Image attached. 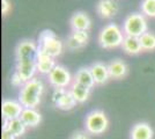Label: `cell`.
Wrapping results in <instances>:
<instances>
[{"mask_svg":"<svg viewBox=\"0 0 155 139\" xmlns=\"http://www.w3.org/2000/svg\"><path fill=\"white\" fill-rule=\"evenodd\" d=\"M44 85L42 80L35 77L20 87L18 101H20L23 108H37L42 101Z\"/></svg>","mask_w":155,"mask_h":139,"instance_id":"cell-1","label":"cell"},{"mask_svg":"<svg viewBox=\"0 0 155 139\" xmlns=\"http://www.w3.org/2000/svg\"><path fill=\"white\" fill-rule=\"evenodd\" d=\"M124 37H125V34L118 25L108 23L98 33L97 42L101 48H103L105 50H112L122 46Z\"/></svg>","mask_w":155,"mask_h":139,"instance_id":"cell-2","label":"cell"},{"mask_svg":"<svg viewBox=\"0 0 155 139\" xmlns=\"http://www.w3.org/2000/svg\"><path fill=\"white\" fill-rule=\"evenodd\" d=\"M37 46H38V52L45 53L54 59L59 57L64 50V43L57 37L54 31L50 29H45L42 33H39Z\"/></svg>","mask_w":155,"mask_h":139,"instance_id":"cell-3","label":"cell"},{"mask_svg":"<svg viewBox=\"0 0 155 139\" xmlns=\"http://www.w3.org/2000/svg\"><path fill=\"white\" fill-rule=\"evenodd\" d=\"M109 127V119L103 110L95 109L87 114L84 118V130L89 134H103Z\"/></svg>","mask_w":155,"mask_h":139,"instance_id":"cell-4","label":"cell"},{"mask_svg":"<svg viewBox=\"0 0 155 139\" xmlns=\"http://www.w3.org/2000/svg\"><path fill=\"white\" fill-rule=\"evenodd\" d=\"M123 31L125 36H132V37H140L142 34L148 31V23L147 19L143 14L140 12L129 14L123 23Z\"/></svg>","mask_w":155,"mask_h":139,"instance_id":"cell-5","label":"cell"},{"mask_svg":"<svg viewBox=\"0 0 155 139\" xmlns=\"http://www.w3.org/2000/svg\"><path fill=\"white\" fill-rule=\"evenodd\" d=\"M48 80L49 84L53 88H66L68 89L73 84V78H72L70 71L64 67L63 65L57 64L54 68L48 74Z\"/></svg>","mask_w":155,"mask_h":139,"instance_id":"cell-6","label":"cell"},{"mask_svg":"<svg viewBox=\"0 0 155 139\" xmlns=\"http://www.w3.org/2000/svg\"><path fill=\"white\" fill-rule=\"evenodd\" d=\"M52 103L56 106V108L64 111H70L78 104L70 89L66 88H54L52 93Z\"/></svg>","mask_w":155,"mask_h":139,"instance_id":"cell-7","label":"cell"},{"mask_svg":"<svg viewBox=\"0 0 155 139\" xmlns=\"http://www.w3.org/2000/svg\"><path fill=\"white\" fill-rule=\"evenodd\" d=\"M38 46L32 40H22L15 48V61L37 60Z\"/></svg>","mask_w":155,"mask_h":139,"instance_id":"cell-8","label":"cell"},{"mask_svg":"<svg viewBox=\"0 0 155 139\" xmlns=\"http://www.w3.org/2000/svg\"><path fill=\"white\" fill-rule=\"evenodd\" d=\"M23 106L20 103V101L11 99H5L1 103V115L2 119L11 121V119L20 118L21 114L23 111Z\"/></svg>","mask_w":155,"mask_h":139,"instance_id":"cell-9","label":"cell"},{"mask_svg":"<svg viewBox=\"0 0 155 139\" xmlns=\"http://www.w3.org/2000/svg\"><path fill=\"white\" fill-rule=\"evenodd\" d=\"M15 71L18 72L23 84L35 78L37 72V60H21L15 61Z\"/></svg>","mask_w":155,"mask_h":139,"instance_id":"cell-10","label":"cell"},{"mask_svg":"<svg viewBox=\"0 0 155 139\" xmlns=\"http://www.w3.org/2000/svg\"><path fill=\"white\" fill-rule=\"evenodd\" d=\"M88 41H89L88 31H71L65 42V46L71 51H75L84 48L88 44Z\"/></svg>","mask_w":155,"mask_h":139,"instance_id":"cell-11","label":"cell"},{"mask_svg":"<svg viewBox=\"0 0 155 139\" xmlns=\"http://www.w3.org/2000/svg\"><path fill=\"white\" fill-rule=\"evenodd\" d=\"M70 27L72 31H89L91 27L89 15L82 11L75 12L70 19Z\"/></svg>","mask_w":155,"mask_h":139,"instance_id":"cell-12","label":"cell"},{"mask_svg":"<svg viewBox=\"0 0 155 139\" xmlns=\"http://www.w3.org/2000/svg\"><path fill=\"white\" fill-rule=\"evenodd\" d=\"M118 11H119V6L115 0H100L96 5L97 15L104 20L115 18L118 14Z\"/></svg>","mask_w":155,"mask_h":139,"instance_id":"cell-13","label":"cell"},{"mask_svg":"<svg viewBox=\"0 0 155 139\" xmlns=\"http://www.w3.org/2000/svg\"><path fill=\"white\" fill-rule=\"evenodd\" d=\"M89 67H91V74L96 86H102L109 81L110 74L107 64H104L102 61H95Z\"/></svg>","mask_w":155,"mask_h":139,"instance_id":"cell-14","label":"cell"},{"mask_svg":"<svg viewBox=\"0 0 155 139\" xmlns=\"http://www.w3.org/2000/svg\"><path fill=\"white\" fill-rule=\"evenodd\" d=\"M154 130L146 122H139L132 126L130 131V139H153Z\"/></svg>","mask_w":155,"mask_h":139,"instance_id":"cell-15","label":"cell"},{"mask_svg":"<svg viewBox=\"0 0 155 139\" xmlns=\"http://www.w3.org/2000/svg\"><path fill=\"white\" fill-rule=\"evenodd\" d=\"M108 70H109L110 79L115 80L124 79L129 72V67L122 59L111 60L108 64Z\"/></svg>","mask_w":155,"mask_h":139,"instance_id":"cell-16","label":"cell"},{"mask_svg":"<svg viewBox=\"0 0 155 139\" xmlns=\"http://www.w3.org/2000/svg\"><path fill=\"white\" fill-rule=\"evenodd\" d=\"M20 119L25 123L27 127H36L42 122V115L36 108H25Z\"/></svg>","mask_w":155,"mask_h":139,"instance_id":"cell-17","label":"cell"},{"mask_svg":"<svg viewBox=\"0 0 155 139\" xmlns=\"http://www.w3.org/2000/svg\"><path fill=\"white\" fill-rule=\"evenodd\" d=\"M27 129H28V127L25 125V123H23L20 118L11 119V121L4 119L2 130H8L15 138L22 137V136L27 132Z\"/></svg>","mask_w":155,"mask_h":139,"instance_id":"cell-18","label":"cell"},{"mask_svg":"<svg viewBox=\"0 0 155 139\" xmlns=\"http://www.w3.org/2000/svg\"><path fill=\"white\" fill-rule=\"evenodd\" d=\"M73 81H75L78 84L82 85V86H86L88 88H94L95 86V81H94V78H93V74H91V67H81L79 68L74 77H73Z\"/></svg>","mask_w":155,"mask_h":139,"instance_id":"cell-19","label":"cell"},{"mask_svg":"<svg viewBox=\"0 0 155 139\" xmlns=\"http://www.w3.org/2000/svg\"><path fill=\"white\" fill-rule=\"evenodd\" d=\"M57 65L56 59L45 53L38 52L37 55V72L39 74H49Z\"/></svg>","mask_w":155,"mask_h":139,"instance_id":"cell-20","label":"cell"},{"mask_svg":"<svg viewBox=\"0 0 155 139\" xmlns=\"http://www.w3.org/2000/svg\"><path fill=\"white\" fill-rule=\"evenodd\" d=\"M120 48L123 49L124 52L130 55V56H136V55H139L143 51L141 44H140V41H139V37H132V36H125L123 44Z\"/></svg>","mask_w":155,"mask_h":139,"instance_id":"cell-21","label":"cell"},{"mask_svg":"<svg viewBox=\"0 0 155 139\" xmlns=\"http://www.w3.org/2000/svg\"><path fill=\"white\" fill-rule=\"evenodd\" d=\"M68 89H70V92L72 93L73 98L75 99V101H77L78 103H84V102H87L88 99H89V96H91V88L82 86V85L78 84L75 81H73V84H72L71 87Z\"/></svg>","mask_w":155,"mask_h":139,"instance_id":"cell-22","label":"cell"},{"mask_svg":"<svg viewBox=\"0 0 155 139\" xmlns=\"http://www.w3.org/2000/svg\"><path fill=\"white\" fill-rule=\"evenodd\" d=\"M143 51H155V33L146 31L139 37Z\"/></svg>","mask_w":155,"mask_h":139,"instance_id":"cell-23","label":"cell"},{"mask_svg":"<svg viewBox=\"0 0 155 139\" xmlns=\"http://www.w3.org/2000/svg\"><path fill=\"white\" fill-rule=\"evenodd\" d=\"M141 13L147 18H155V0H141L140 4Z\"/></svg>","mask_w":155,"mask_h":139,"instance_id":"cell-24","label":"cell"},{"mask_svg":"<svg viewBox=\"0 0 155 139\" xmlns=\"http://www.w3.org/2000/svg\"><path fill=\"white\" fill-rule=\"evenodd\" d=\"M70 139H91V134L87 132L86 130H78L71 134Z\"/></svg>","mask_w":155,"mask_h":139,"instance_id":"cell-25","label":"cell"},{"mask_svg":"<svg viewBox=\"0 0 155 139\" xmlns=\"http://www.w3.org/2000/svg\"><path fill=\"white\" fill-rule=\"evenodd\" d=\"M11 84H12L14 87H21L23 85V81H22L21 77L18 74L16 71H14V73L12 74V77H11Z\"/></svg>","mask_w":155,"mask_h":139,"instance_id":"cell-26","label":"cell"},{"mask_svg":"<svg viewBox=\"0 0 155 139\" xmlns=\"http://www.w3.org/2000/svg\"><path fill=\"white\" fill-rule=\"evenodd\" d=\"M12 9V4L9 0H1V14L6 16L7 14L11 12Z\"/></svg>","mask_w":155,"mask_h":139,"instance_id":"cell-27","label":"cell"},{"mask_svg":"<svg viewBox=\"0 0 155 139\" xmlns=\"http://www.w3.org/2000/svg\"><path fill=\"white\" fill-rule=\"evenodd\" d=\"M1 139H16L8 130H2L1 131Z\"/></svg>","mask_w":155,"mask_h":139,"instance_id":"cell-28","label":"cell"}]
</instances>
